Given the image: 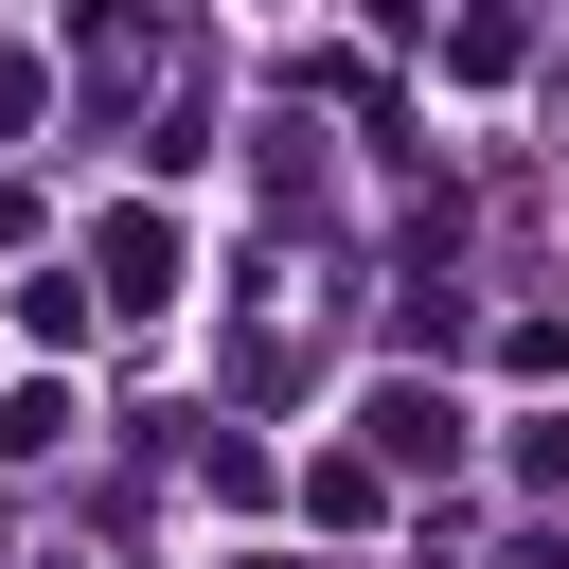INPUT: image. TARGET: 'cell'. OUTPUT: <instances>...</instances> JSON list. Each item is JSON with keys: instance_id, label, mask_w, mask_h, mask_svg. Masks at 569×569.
<instances>
[{"instance_id": "1", "label": "cell", "mask_w": 569, "mask_h": 569, "mask_svg": "<svg viewBox=\"0 0 569 569\" xmlns=\"http://www.w3.org/2000/svg\"><path fill=\"white\" fill-rule=\"evenodd\" d=\"M356 427H373V462H427V480L462 462V409H445V391H409V373H391V391H373Z\"/></svg>"}, {"instance_id": "2", "label": "cell", "mask_w": 569, "mask_h": 569, "mask_svg": "<svg viewBox=\"0 0 569 569\" xmlns=\"http://www.w3.org/2000/svg\"><path fill=\"white\" fill-rule=\"evenodd\" d=\"M107 302H178V231L160 213H107Z\"/></svg>"}, {"instance_id": "3", "label": "cell", "mask_w": 569, "mask_h": 569, "mask_svg": "<svg viewBox=\"0 0 569 569\" xmlns=\"http://www.w3.org/2000/svg\"><path fill=\"white\" fill-rule=\"evenodd\" d=\"M18 124H36V53H0V142H18Z\"/></svg>"}, {"instance_id": "4", "label": "cell", "mask_w": 569, "mask_h": 569, "mask_svg": "<svg viewBox=\"0 0 569 569\" xmlns=\"http://www.w3.org/2000/svg\"><path fill=\"white\" fill-rule=\"evenodd\" d=\"M373 18H391V36H409V18H427V0H373Z\"/></svg>"}]
</instances>
